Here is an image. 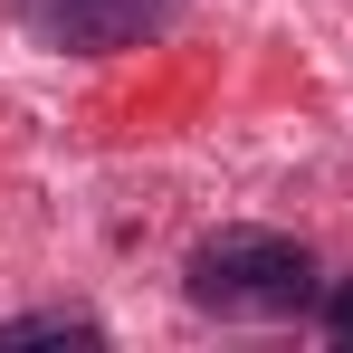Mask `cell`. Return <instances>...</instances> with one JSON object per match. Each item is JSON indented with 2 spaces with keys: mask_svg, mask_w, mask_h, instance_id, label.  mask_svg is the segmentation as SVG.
Instances as JSON below:
<instances>
[{
  "mask_svg": "<svg viewBox=\"0 0 353 353\" xmlns=\"http://www.w3.org/2000/svg\"><path fill=\"white\" fill-rule=\"evenodd\" d=\"M181 287H191L201 315H239V325H277V315L325 305V277H315L305 239H287V230H220V239H201L191 268H181Z\"/></svg>",
  "mask_w": 353,
  "mask_h": 353,
  "instance_id": "cell-1",
  "label": "cell"
},
{
  "mask_svg": "<svg viewBox=\"0 0 353 353\" xmlns=\"http://www.w3.org/2000/svg\"><path fill=\"white\" fill-rule=\"evenodd\" d=\"M10 19L39 39V48H67V58H115V48H143L181 19V0H10Z\"/></svg>",
  "mask_w": 353,
  "mask_h": 353,
  "instance_id": "cell-2",
  "label": "cell"
},
{
  "mask_svg": "<svg viewBox=\"0 0 353 353\" xmlns=\"http://www.w3.org/2000/svg\"><path fill=\"white\" fill-rule=\"evenodd\" d=\"M105 325L77 315V305H48V315H0V344H96Z\"/></svg>",
  "mask_w": 353,
  "mask_h": 353,
  "instance_id": "cell-3",
  "label": "cell"
},
{
  "mask_svg": "<svg viewBox=\"0 0 353 353\" xmlns=\"http://www.w3.org/2000/svg\"><path fill=\"white\" fill-rule=\"evenodd\" d=\"M325 334H334V344H353V277L325 296Z\"/></svg>",
  "mask_w": 353,
  "mask_h": 353,
  "instance_id": "cell-4",
  "label": "cell"
}]
</instances>
